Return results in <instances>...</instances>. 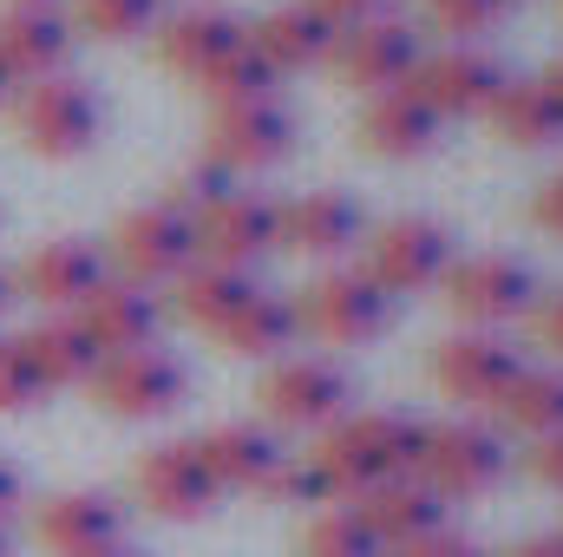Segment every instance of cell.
Returning a JSON list of instances; mask_svg holds the SVG:
<instances>
[{
  "label": "cell",
  "instance_id": "1",
  "mask_svg": "<svg viewBox=\"0 0 563 557\" xmlns=\"http://www.w3.org/2000/svg\"><path fill=\"white\" fill-rule=\"evenodd\" d=\"M413 452H420V419L407 414H354L334 419L321 433V446L308 452L314 479L328 499H367L387 479H413Z\"/></svg>",
  "mask_w": 563,
  "mask_h": 557
},
{
  "label": "cell",
  "instance_id": "2",
  "mask_svg": "<svg viewBox=\"0 0 563 557\" xmlns=\"http://www.w3.org/2000/svg\"><path fill=\"white\" fill-rule=\"evenodd\" d=\"M7 125L33 157H79L99 139L106 106H99V92L79 73H53V79H33V86H13Z\"/></svg>",
  "mask_w": 563,
  "mask_h": 557
},
{
  "label": "cell",
  "instance_id": "3",
  "mask_svg": "<svg viewBox=\"0 0 563 557\" xmlns=\"http://www.w3.org/2000/svg\"><path fill=\"white\" fill-rule=\"evenodd\" d=\"M288 308H295V335H314L321 348H361V341L387 335V321H394V302L361 270H321Z\"/></svg>",
  "mask_w": 563,
  "mask_h": 557
},
{
  "label": "cell",
  "instance_id": "4",
  "mask_svg": "<svg viewBox=\"0 0 563 557\" xmlns=\"http://www.w3.org/2000/svg\"><path fill=\"white\" fill-rule=\"evenodd\" d=\"M505 472V439L478 419H452V426H420V452H413V479L432 499H478L492 492Z\"/></svg>",
  "mask_w": 563,
  "mask_h": 557
},
{
  "label": "cell",
  "instance_id": "5",
  "mask_svg": "<svg viewBox=\"0 0 563 557\" xmlns=\"http://www.w3.org/2000/svg\"><path fill=\"white\" fill-rule=\"evenodd\" d=\"M256 401L282 433H328L334 419H347V374L321 354H276Z\"/></svg>",
  "mask_w": 563,
  "mask_h": 557
},
{
  "label": "cell",
  "instance_id": "6",
  "mask_svg": "<svg viewBox=\"0 0 563 557\" xmlns=\"http://www.w3.org/2000/svg\"><path fill=\"white\" fill-rule=\"evenodd\" d=\"M445 270H452V237L432 217H394V223H380L367 237V263H361V276L374 282L380 295H420Z\"/></svg>",
  "mask_w": 563,
  "mask_h": 557
},
{
  "label": "cell",
  "instance_id": "7",
  "mask_svg": "<svg viewBox=\"0 0 563 557\" xmlns=\"http://www.w3.org/2000/svg\"><path fill=\"white\" fill-rule=\"evenodd\" d=\"M92 401H99V414L112 419H157L170 414L177 401H184V387H190V374L164 354V348H132V354H106L99 368H92Z\"/></svg>",
  "mask_w": 563,
  "mask_h": 557
},
{
  "label": "cell",
  "instance_id": "8",
  "mask_svg": "<svg viewBox=\"0 0 563 557\" xmlns=\"http://www.w3.org/2000/svg\"><path fill=\"white\" fill-rule=\"evenodd\" d=\"M112 256H119V282H177L197 263V237H190V217L177 204H144L132 217H119L112 230Z\"/></svg>",
  "mask_w": 563,
  "mask_h": 557
},
{
  "label": "cell",
  "instance_id": "9",
  "mask_svg": "<svg viewBox=\"0 0 563 557\" xmlns=\"http://www.w3.org/2000/svg\"><path fill=\"white\" fill-rule=\"evenodd\" d=\"M190 237H197V263L250 270L256 256L276 250V204L250 190H217L210 204L190 210Z\"/></svg>",
  "mask_w": 563,
  "mask_h": 557
},
{
  "label": "cell",
  "instance_id": "10",
  "mask_svg": "<svg viewBox=\"0 0 563 557\" xmlns=\"http://www.w3.org/2000/svg\"><path fill=\"white\" fill-rule=\"evenodd\" d=\"M518 348L492 328H465V335H445L432 341V381L439 394H452L459 407H498L505 387L518 381Z\"/></svg>",
  "mask_w": 563,
  "mask_h": 557
},
{
  "label": "cell",
  "instance_id": "11",
  "mask_svg": "<svg viewBox=\"0 0 563 557\" xmlns=\"http://www.w3.org/2000/svg\"><path fill=\"white\" fill-rule=\"evenodd\" d=\"M439 282H445V308L465 328H492V335L505 321L531 315V295H538V282H531V270L518 256H465V263H452Z\"/></svg>",
  "mask_w": 563,
  "mask_h": 557
},
{
  "label": "cell",
  "instance_id": "12",
  "mask_svg": "<svg viewBox=\"0 0 563 557\" xmlns=\"http://www.w3.org/2000/svg\"><path fill=\"white\" fill-rule=\"evenodd\" d=\"M407 86L420 92L439 119H472V112H492V99L505 92V73H498V59L485 46L452 40L439 53H420V66H413Z\"/></svg>",
  "mask_w": 563,
  "mask_h": 557
},
{
  "label": "cell",
  "instance_id": "13",
  "mask_svg": "<svg viewBox=\"0 0 563 557\" xmlns=\"http://www.w3.org/2000/svg\"><path fill=\"white\" fill-rule=\"evenodd\" d=\"M295 144V119L282 99H250V106H217L210 112V139H203V157L230 177V171H269L288 157Z\"/></svg>",
  "mask_w": 563,
  "mask_h": 557
},
{
  "label": "cell",
  "instance_id": "14",
  "mask_svg": "<svg viewBox=\"0 0 563 557\" xmlns=\"http://www.w3.org/2000/svg\"><path fill=\"white\" fill-rule=\"evenodd\" d=\"M132 492L151 518H203L217 505V479L197 452V439H164L151 446L132 472Z\"/></svg>",
  "mask_w": 563,
  "mask_h": 557
},
{
  "label": "cell",
  "instance_id": "15",
  "mask_svg": "<svg viewBox=\"0 0 563 557\" xmlns=\"http://www.w3.org/2000/svg\"><path fill=\"white\" fill-rule=\"evenodd\" d=\"M334 66H341V79L361 86V92H394V86H407L413 66H420V33L380 13V20L347 26V33L334 40Z\"/></svg>",
  "mask_w": 563,
  "mask_h": 557
},
{
  "label": "cell",
  "instance_id": "16",
  "mask_svg": "<svg viewBox=\"0 0 563 557\" xmlns=\"http://www.w3.org/2000/svg\"><path fill=\"white\" fill-rule=\"evenodd\" d=\"M99 282H106V256H99L92 243L53 237V243H40V250L20 263V282H13V288H26V302H40L46 315H79V302H86Z\"/></svg>",
  "mask_w": 563,
  "mask_h": 557
},
{
  "label": "cell",
  "instance_id": "17",
  "mask_svg": "<svg viewBox=\"0 0 563 557\" xmlns=\"http://www.w3.org/2000/svg\"><path fill=\"white\" fill-rule=\"evenodd\" d=\"M79 328L92 335V348H99V354H132V348H151V341H157L164 308H157V295H151V288L106 276L86 302H79Z\"/></svg>",
  "mask_w": 563,
  "mask_h": 557
},
{
  "label": "cell",
  "instance_id": "18",
  "mask_svg": "<svg viewBox=\"0 0 563 557\" xmlns=\"http://www.w3.org/2000/svg\"><path fill=\"white\" fill-rule=\"evenodd\" d=\"M243 40H250V53L269 66V73H308V66H321L328 53H334V26L308 7V0H282V7H269L256 26H243Z\"/></svg>",
  "mask_w": 563,
  "mask_h": 557
},
{
  "label": "cell",
  "instance_id": "19",
  "mask_svg": "<svg viewBox=\"0 0 563 557\" xmlns=\"http://www.w3.org/2000/svg\"><path fill=\"white\" fill-rule=\"evenodd\" d=\"M354 243H361V204L341 197V190H308V197H295L288 210H276V250L334 263V256L354 250Z\"/></svg>",
  "mask_w": 563,
  "mask_h": 557
},
{
  "label": "cell",
  "instance_id": "20",
  "mask_svg": "<svg viewBox=\"0 0 563 557\" xmlns=\"http://www.w3.org/2000/svg\"><path fill=\"white\" fill-rule=\"evenodd\" d=\"M66 53H73V20L66 13H53V7H7L0 13V66H7L13 86L66 73Z\"/></svg>",
  "mask_w": 563,
  "mask_h": 557
},
{
  "label": "cell",
  "instance_id": "21",
  "mask_svg": "<svg viewBox=\"0 0 563 557\" xmlns=\"http://www.w3.org/2000/svg\"><path fill=\"white\" fill-rule=\"evenodd\" d=\"M354 512L367 518V532H374L380 551H407V545H426V538L445 532V499H432L420 479H387Z\"/></svg>",
  "mask_w": 563,
  "mask_h": 557
},
{
  "label": "cell",
  "instance_id": "22",
  "mask_svg": "<svg viewBox=\"0 0 563 557\" xmlns=\"http://www.w3.org/2000/svg\"><path fill=\"white\" fill-rule=\"evenodd\" d=\"M236 46H243V20H230L223 7H190V13H177V20L157 26V66L184 73V79H203Z\"/></svg>",
  "mask_w": 563,
  "mask_h": 557
},
{
  "label": "cell",
  "instance_id": "23",
  "mask_svg": "<svg viewBox=\"0 0 563 557\" xmlns=\"http://www.w3.org/2000/svg\"><path fill=\"white\" fill-rule=\"evenodd\" d=\"M197 452H203L217 492H256V485L282 466L276 433L256 426V419H223V426H210V433L197 439Z\"/></svg>",
  "mask_w": 563,
  "mask_h": 557
},
{
  "label": "cell",
  "instance_id": "24",
  "mask_svg": "<svg viewBox=\"0 0 563 557\" xmlns=\"http://www.w3.org/2000/svg\"><path fill=\"white\" fill-rule=\"evenodd\" d=\"M13 348H20V361L33 368L40 387H86L92 368L106 361V354L92 348V335L79 328V315H46V321H33Z\"/></svg>",
  "mask_w": 563,
  "mask_h": 557
},
{
  "label": "cell",
  "instance_id": "25",
  "mask_svg": "<svg viewBox=\"0 0 563 557\" xmlns=\"http://www.w3.org/2000/svg\"><path fill=\"white\" fill-rule=\"evenodd\" d=\"M354 132H361V144L374 157H420L439 139V112L426 106L413 86H394V92H367Z\"/></svg>",
  "mask_w": 563,
  "mask_h": 557
},
{
  "label": "cell",
  "instance_id": "26",
  "mask_svg": "<svg viewBox=\"0 0 563 557\" xmlns=\"http://www.w3.org/2000/svg\"><path fill=\"white\" fill-rule=\"evenodd\" d=\"M33 538H40L53 557L99 551V545H119V538H125V518H119V505H112L106 492H59V499L40 505Z\"/></svg>",
  "mask_w": 563,
  "mask_h": 557
},
{
  "label": "cell",
  "instance_id": "27",
  "mask_svg": "<svg viewBox=\"0 0 563 557\" xmlns=\"http://www.w3.org/2000/svg\"><path fill=\"white\" fill-rule=\"evenodd\" d=\"M223 354H243V361H276L282 348L295 341V308L269 295V288H256L250 302H236L230 315H223V328L210 335Z\"/></svg>",
  "mask_w": 563,
  "mask_h": 557
},
{
  "label": "cell",
  "instance_id": "28",
  "mask_svg": "<svg viewBox=\"0 0 563 557\" xmlns=\"http://www.w3.org/2000/svg\"><path fill=\"white\" fill-rule=\"evenodd\" d=\"M492 125L518 151H544L563 144V106L544 92V79H505V92L492 99Z\"/></svg>",
  "mask_w": 563,
  "mask_h": 557
},
{
  "label": "cell",
  "instance_id": "29",
  "mask_svg": "<svg viewBox=\"0 0 563 557\" xmlns=\"http://www.w3.org/2000/svg\"><path fill=\"white\" fill-rule=\"evenodd\" d=\"M250 295H256L250 270H223V263H190L184 276L170 282L177 315H184L190 328H203V335H217V328H223V315H230L236 302H250Z\"/></svg>",
  "mask_w": 563,
  "mask_h": 557
},
{
  "label": "cell",
  "instance_id": "30",
  "mask_svg": "<svg viewBox=\"0 0 563 557\" xmlns=\"http://www.w3.org/2000/svg\"><path fill=\"white\" fill-rule=\"evenodd\" d=\"M492 414L525 439L563 433V368H518V381L505 387V401Z\"/></svg>",
  "mask_w": 563,
  "mask_h": 557
},
{
  "label": "cell",
  "instance_id": "31",
  "mask_svg": "<svg viewBox=\"0 0 563 557\" xmlns=\"http://www.w3.org/2000/svg\"><path fill=\"white\" fill-rule=\"evenodd\" d=\"M197 86H203L210 112H217V106H250V99H276V73H269V66H263V59L250 53V40H243V46H236L230 59H217V66H210V73H203Z\"/></svg>",
  "mask_w": 563,
  "mask_h": 557
},
{
  "label": "cell",
  "instance_id": "32",
  "mask_svg": "<svg viewBox=\"0 0 563 557\" xmlns=\"http://www.w3.org/2000/svg\"><path fill=\"white\" fill-rule=\"evenodd\" d=\"M301 557H387L354 505H328L301 525Z\"/></svg>",
  "mask_w": 563,
  "mask_h": 557
},
{
  "label": "cell",
  "instance_id": "33",
  "mask_svg": "<svg viewBox=\"0 0 563 557\" xmlns=\"http://www.w3.org/2000/svg\"><path fill=\"white\" fill-rule=\"evenodd\" d=\"M73 26L86 40H144L157 26V0H79Z\"/></svg>",
  "mask_w": 563,
  "mask_h": 557
},
{
  "label": "cell",
  "instance_id": "34",
  "mask_svg": "<svg viewBox=\"0 0 563 557\" xmlns=\"http://www.w3.org/2000/svg\"><path fill=\"white\" fill-rule=\"evenodd\" d=\"M256 499H269V505H321L328 492H321V479H314L308 459H288V452H282V466L256 485Z\"/></svg>",
  "mask_w": 563,
  "mask_h": 557
},
{
  "label": "cell",
  "instance_id": "35",
  "mask_svg": "<svg viewBox=\"0 0 563 557\" xmlns=\"http://www.w3.org/2000/svg\"><path fill=\"white\" fill-rule=\"evenodd\" d=\"M426 13H432V26H439V33L472 40V33H485V26L505 13V0H426Z\"/></svg>",
  "mask_w": 563,
  "mask_h": 557
},
{
  "label": "cell",
  "instance_id": "36",
  "mask_svg": "<svg viewBox=\"0 0 563 557\" xmlns=\"http://www.w3.org/2000/svg\"><path fill=\"white\" fill-rule=\"evenodd\" d=\"M40 381H33V368L20 361V348L13 341H0V414H26V407H40Z\"/></svg>",
  "mask_w": 563,
  "mask_h": 557
},
{
  "label": "cell",
  "instance_id": "37",
  "mask_svg": "<svg viewBox=\"0 0 563 557\" xmlns=\"http://www.w3.org/2000/svg\"><path fill=\"white\" fill-rule=\"evenodd\" d=\"M308 7H314V13H321L334 33H347V26H367V20H380V7H387V0H308Z\"/></svg>",
  "mask_w": 563,
  "mask_h": 557
},
{
  "label": "cell",
  "instance_id": "38",
  "mask_svg": "<svg viewBox=\"0 0 563 557\" xmlns=\"http://www.w3.org/2000/svg\"><path fill=\"white\" fill-rule=\"evenodd\" d=\"M531 479H538V485H551V492H563V433L531 439Z\"/></svg>",
  "mask_w": 563,
  "mask_h": 557
},
{
  "label": "cell",
  "instance_id": "39",
  "mask_svg": "<svg viewBox=\"0 0 563 557\" xmlns=\"http://www.w3.org/2000/svg\"><path fill=\"white\" fill-rule=\"evenodd\" d=\"M531 223L551 230V237H563V171L538 184V197H531Z\"/></svg>",
  "mask_w": 563,
  "mask_h": 557
},
{
  "label": "cell",
  "instance_id": "40",
  "mask_svg": "<svg viewBox=\"0 0 563 557\" xmlns=\"http://www.w3.org/2000/svg\"><path fill=\"white\" fill-rule=\"evenodd\" d=\"M531 328H538V341H544L551 354H563V288L538 308V315H531Z\"/></svg>",
  "mask_w": 563,
  "mask_h": 557
},
{
  "label": "cell",
  "instance_id": "41",
  "mask_svg": "<svg viewBox=\"0 0 563 557\" xmlns=\"http://www.w3.org/2000/svg\"><path fill=\"white\" fill-rule=\"evenodd\" d=\"M387 557H485L478 545H465V538H426V545H407V551H387Z\"/></svg>",
  "mask_w": 563,
  "mask_h": 557
},
{
  "label": "cell",
  "instance_id": "42",
  "mask_svg": "<svg viewBox=\"0 0 563 557\" xmlns=\"http://www.w3.org/2000/svg\"><path fill=\"white\" fill-rule=\"evenodd\" d=\"M13 505H20V472L0 459V525H7V512H13Z\"/></svg>",
  "mask_w": 563,
  "mask_h": 557
},
{
  "label": "cell",
  "instance_id": "43",
  "mask_svg": "<svg viewBox=\"0 0 563 557\" xmlns=\"http://www.w3.org/2000/svg\"><path fill=\"white\" fill-rule=\"evenodd\" d=\"M511 557H563V538H525Z\"/></svg>",
  "mask_w": 563,
  "mask_h": 557
},
{
  "label": "cell",
  "instance_id": "44",
  "mask_svg": "<svg viewBox=\"0 0 563 557\" xmlns=\"http://www.w3.org/2000/svg\"><path fill=\"white\" fill-rule=\"evenodd\" d=\"M66 557H132V545L119 538V545H99V551H66Z\"/></svg>",
  "mask_w": 563,
  "mask_h": 557
},
{
  "label": "cell",
  "instance_id": "45",
  "mask_svg": "<svg viewBox=\"0 0 563 557\" xmlns=\"http://www.w3.org/2000/svg\"><path fill=\"white\" fill-rule=\"evenodd\" d=\"M544 92H551V99H558V106H563V59H558V66H551V73H544Z\"/></svg>",
  "mask_w": 563,
  "mask_h": 557
},
{
  "label": "cell",
  "instance_id": "46",
  "mask_svg": "<svg viewBox=\"0 0 563 557\" xmlns=\"http://www.w3.org/2000/svg\"><path fill=\"white\" fill-rule=\"evenodd\" d=\"M7 302H13V276H7V270H0V308H7Z\"/></svg>",
  "mask_w": 563,
  "mask_h": 557
},
{
  "label": "cell",
  "instance_id": "47",
  "mask_svg": "<svg viewBox=\"0 0 563 557\" xmlns=\"http://www.w3.org/2000/svg\"><path fill=\"white\" fill-rule=\"evenodd\" d=\"M7 99H13V79H7V66H0V106H7Z\"/></svg>",
  "mask_w": 563,
  "mask_h": 557
},
{
  "label": "cell",
  "instance_id": "48",
  "mask_svg": "<svg viewBox=\"0 0 563 557\" xmlns=\"http://www.w3.org/2000/svg\"><path fill=\"white\" fill-rule=\"evenodd\" d=\"M7 7H46V0H7Z\"/></svg>",
  "mask_w": 563,
  "mask_h": 557
},
{
  "label": "cell",
  "instance_id": "49",
  "mask_svg": "<svg viewBox=\"0 0 563 557\" xmlns=\"http://www.w3.org/2000/svg\"><path fill=\"white\" fill-rule=\"evenodd\" d=\"M0 557H7V525H0Z\"/></svg>",
  "mask_w": 563,
  "mask_h": 557
},
{
  "label": "cell",
  "instance_id": "50",
  "mask_svg": "<svg viewBox=\"0 0 563 557\" xmlns=\"http://www.w3.org/2000/svg\"><path fill=\"white\" fill-rule=\"evenodd\" d=\"M558 538H563V532H558Z\"/></svg>",
  "mask_w": 563,
  "mask_h": 557
}]
</instances>
